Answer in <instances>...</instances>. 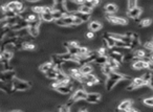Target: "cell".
I'll list each match as a JSON object with an SVG mask.
<instances>
[{
    "mask_svg": "<svg viewBox=\"0 0 153 112\" xmlns=\"http://www.w3.org/2000/svg\"><path fill=\"white\" fill-rule=\"evenodd\" d=\"M128 79H130V76H127L122 73H119V72L112 71L107 76V80H106L105 82L106 90L107 91L112 90L115 87V85H117L121 81H123V80H128Z\"/></svg>",
    "mask_w": 153,
    "mask_h": 112,
    "instance_id": "6da1fadb",
    "label": "cell"
},
{
    "mask_svg": "<svg viewBox=\"0 0 153 112\" xmlns=\"http://www.w3.org/2000/svg\"><path fill=\"white\" fill-rule=\"evenodd\" d=\"M12 85H13L14 90H17V91H26L31 88V84H29V82L16 79V78L12 81Z\"/></svg>",
    "mask_w": 153,
    "mask_h": 112,
    "instance_id": "7a4b0ae2",
    "label": "cell"
},
{
    "mask_svg": "<svg viewBox=\"0 0 153 112\" xmlns=\"http://www.w3.org/2000/svg\"><path fill=\"white\" fill-rule=\"evenodd\" d=\"M16 78V71L13 69L0 71V81L3 83H11Z\"/></svg>",
    "mask_w": 153,
    "mask_h": 112,
    "instance_id": "3957f363",
    "label": "cell"
},
{
    "mask_svg": "<svg viewBox=\"0 0 153 112\" xmlns=\"http://www.w3.org/2000/svg\"><path fill=\"white\" fill-rule=\"evenodd\" d=\"M51 87H53L54 89H56L60 94H63V96H65V94H69V93H71V91H72L71 83L68 84V85H58V83L56 82V83H54L53 85H51Z\"/></svg>",
    "mask_w": 153,
    "mask_h": 112,
    "instance_id": "277c9868",
    "label": "cell"
},
{
    "mask_svg": "<svg viewBox=\"0 0 153 112\" xmlns=\"http://www.w3.org/2000/svg\"><path fill=\"white\" fill-rule=\"evenodd\" d=\"M143 86H148V85H147L146 82L144 81V79L142 76H139V78H134L132 83L130 84L129 86H127L126 87V90L132 91V90H135V89H137V88H141Z\"/></svg>",
    "mask_w": 153,
    "mask_h": 112,
    "instance_id": "5b68a950",
    "label": "cell"
},
{
    "mask_svg": "<svg viewBox=\"0 0 153 112\" xmlns=\"http://www.w3.org/2000/svg\"><path fill=\"white\" fill-rule=\"evenodd\" d=\"M69 76H71V79H74V81L79 82V83H84V74L81 72L80 68H70L69 69Z\"/></svg>",
    "mask_w": 153,
    "mask_h": 112,
    "instance_id": "8992f818",
    "label": "cell"
},
{
    "mask_svg": "<svg viewBox=\"0 0 153 112\" xmlns=\"http://www.w3.org/2000/svg\"><path fill=\"white\" fill-rule=\"evenodd\" d=\"M106 19L109 23L111 24H117V25H127L128 24V21L125 18H122V17H117V16H112V15H107L106 16Z\"/></svg>",
    "mask_w": 153,
    "mask_h": 112,
    "instance_id": "52a82bcc",
    "label": "cell"
},
{
    "mask_svg": "<svg viewBox=\"0 0 153 112\" xmlns=\"http://www.w3.org/2000/svg\"><path fill=\"white\" fill-rule=\"evenodd\" d=\"M87 94H88V92H86L84 89H78V90L72 94L71 98L74 102H76V101H86Z\"/></svg>",
    "mask_w": 153,
    "mask_h": 112,
    "instance_id": "ba28073f",
    "label": "cell"
},
{
    "mask_svg": "<svg viewBox=\"0 0 153 112\" xmlns=\"http://www.w3.org/2000/svg\"><path fill=\"white\" fill-rule=\"evenodd\" d=\"M142 13H143V10H142L139 6H135L133 7V9H131V10H128V17L129 18H131V19H137L139 16L142 15Z\"/></svg>",
    "mask_w": 153,
    "mask_h": 112,
    "instance_id": "9c48e42d",
    "label": "cell"
},
{
    "mask_svg": "<svg viewBox=\"0 0 153 112\" xmlns=\"http://www.w3.org/2000/svg\"><path fill=\"white\" fill-rule=\"evenodd\" d=\"M87 103L89 104H97L101 101V94L100 93H88L86 98Z\"/></svg>",
    "mask_w": 153,
    "mask_h": 112,
    "instance_id": "30bf717a",
    "label": "cell"
},
{
    "mask_svg": "<svg viewBox=\"0 0 153 112\" xmlns=\"http://www.w3.org/2000/svg\"><path fill=\"white\" fill-rule=\"evenodd\" d=\"M104 10H105V12L107 13V14L112 15L117 12L119 7H117V5L114 4V3H107V4L105 5V7H104Z\"/></svg>",
    "mask_w": 153,
    "mask_h": 112,
    "instance_id": "8fae6325",
    "label": "cell"
},
{
    "mask_svg": "<svg viewBox=\"0 0 153 112\" xmlns=\"http://www.w3.org/2000/svg\"><path fill=\"white\" fill-rule=\"evenodd\" d=\"M132 104H133V102H132L131 100H125L121 103L120 105H119L117 109L121 110V111H127V110L129 109V108L132 106Z\"/></svg>",
    "mask_w": 153,
    "mask_h": 112,
    "instance_id": "7c38bea8",
    "label": "cell"
},
{
    "mask_svg": "<svg viewBox=\"0 0 153 112\" xmlns=\"http://www.w3.org/2000/svg\"><path fill=\"white\" fill-rule=\"evenodd\" d=\"M74 16L80 18L83 22H87L89 19H90L91 14H85V13H82V12H80V11H76V13H74Z\"/></svg>",
    "mask_w": 153,
    "mask_h": 112,
    "instance_id": "4fadbf2b",
    "label": "cell"
},
{
    "mask_svg": "<svg viewBox=\"0 0 153 112\" xmlns=\"http://www.w3.org/2000/svg\"><path fill=\"white\" fill-rule=\"evenodd\" d=\"M88 27H89L90 31H92L96 33V31H101L102 27H103V25H102V24H101L100 22H98V21H91L90 23H89Z\"/></svg>",
    "mask_w": 153,
    "mask_h": 112,
    "instance_id": "5bb4252c",
    "label": "cell"
},
{
    "mask_svg": "<svg viewBox=\"0 0 153 112\" xmlns=\"http://www.w3.org/2000/svg\"><path fill=\"white\" fill-rule=\"evenodd\" d=\"M108 59H109V57H108V56H100V55H99L98 57L94 59V61H93V62L96 63V64H98V65L103 66L104 64H106V63L108 62Z\"/></svg>",
    "mask_w": 153,
    "mask_h": 112,
    "instance_id": "9a60e30c",
    "label": "cell"
},
{
    "mask_svg": "<svg viewBox=\"0 0 153 112\" xmlns=\"http://www.w3.org/2000/svg\"><path fill=\"white\" fill-rule=\"evenodd\" d=\"M109 57L112 58V59H114L115 61H117L119 63H122L123 59H124V55H123V54L117 53V51H114V50H111V53H110Z\"/></svg>",
    "mask_w": 153,
    "mask_h": 112,
    "instance_id": "2e32d148",
    "label": "cell"
},
{
    "mask_svg": "<svg viewBox=\"0 0 153 112\" xmlns=\"http://www.w3.org/2000/svg\"><path fill=\"white\" fill-rule=\"evenodd\" d=\"M103 39H105V40L107 41L108 48H110V49H111V48L115 46V40L112 38V37L109 36V34H107V33L104 34V35H103Z\"/></svg>",
    "mask_w": 153,
    "mask_h": 112,
    "instance_id": "e0dca14e",
    "label": "cell"
},
{
    "mask_svg": "<svg viewBox=\"0 0 153 112\" xmlns=\"http://www.w3.org/2000/svg\"><path fill=\"white\" fill-rule=\"evenodd\" d=\"M80 70L81 72L84 74V76H86V74H89V73H92L93 71V67L89 64H84L80 67Z\"/></svg>",
    "mask_w": 153,
    "mask_h": 112,
    "instance_id": "ac0fdd59",
    "label": "cell"
},
{
    "mask_svg": "<svg viewBox=\"0 0 153 112\" xmlns=\"http://www.w3.org/2000/svg\"><path fill=\"white\" fill-rule=\"evenodd\" d=\"M40 19L43 20L45 22H51L54 21V17L51 13H41L40 14Z\"/></svg>",
    "mask_w": 153,
    "mask_h": 112,
    "instance_id": "d6986e66",
    "label": "cell"
},
{
    "mask_svg": "<svg viewBox=\"0 0 153 112\" xmlns=\"http://www.w3.org/2000/svg\"><path fill=\"white\" fill-rule=\"evenodd\" d=\"M27 29H29V34L31 35L33 38H36V37L39 36V33H40V29H39V27L37 26H31V25H29V27H27Z\"/></svg>",
    "mask_w": 153,
    "mask_h": 112,
    "instance_id": "ffe728a7",
    "label": "cell"
},
{
    "mask_svg": "<svg viewBox=\"0 0 153 112\" xmlns=\"http://www.w3.org/2000/svg\"><path fill=\"white\" fill-rule=\"evenodd\" d=\"M53 67H54V64H53V62L50 61V62L43 63V64L39 67V69H40V71H42V72H44V73H45L46 71H48V70H49L50 68H53Z\"/></svg>",
    "mask_w": 153,
    "mask_h": 112,
    "instance_id": "44dd1931",
    "label": "cell"
},
{
    "mask_svg": "<svg viewBox=\"0 0 153 112\" xmlns=\"http://www.w3.org/2000/svg\"><path fill=\"white\" fill-rule=\"evenodd\" d=\"M67 51L74 56H79L80 57V46H67Z\"/></svg>",
    "mask_w": 153,
    "mask_h": 112,
    "instance_id": "7402d4cb",
    "label": "cell"
},
{
    "mask_svg": "<svg viewBox=\"0 0 153 112\" xmlns=\"http://www.w3.org/2000/svg\"><path fill=\"white\" fill-rule=\"evenodd\" d=\"M107 64L109 65V66L111 67V68H112L113 70H115V69H117V68L120 67V64H121V63H119L117 61H115L114 59H112V58H110V57H109Z\"/></svg>",
    "mask_w": 153,
    "mask_h": 112,
    "instance_id": "603a6c76",
    "label": "cell"
},
{
    "mask_svg": "<svg viewBox=\"0 0 153 112\" xmlns=\"http://www.w3.org/2000/svg\"><path fill=\"white\" fill-rule=\"evenodd\" d=\"M51 14H53V17H54V21H55V20H58V19H61V18H63L65 15L63 12H61V11H59V10H56V9H54Z\"/></svg>",
    "mask_w": 153,
    "mask_h": 112,
    "instance_id": "cb8c5ba5",
    "label": "cell"
},
{
    "mask_svg": "<svg viewBox=\"0 0 153 112\" xmlns=\"http://www.w3.org/2000/svg\"><path fill=\"white\" fill-rule=\"evenodd\" d=\"M112 71H114V70H113L112 68H111V67H110L109 65L107 64V63H106V64H104L103 66H102V73H103L104 76H108Z\"/></svg>",
    "mask_w": 153,
    "mask_h": 112,
    "instance_id": "d4e9b609",
    "label": "cell"
},
{
    "mask_svg": "<svg viewBox=\"0 0 153 112\" xmlns=\"http://www.w3.org/2000/svg\"><path fill=\"white\" fill-rule=\"evenodd\" d=\"M153 76V71H151V70H149V71H146L145 73L142 76V78L144 79V81L146 82L147 85H149V83H150L151 79H152Z\"/></svg>",
    "mask_w": 153,
    "mask_h": 112,
    "instance_id": "484cf974",
    "label": "cell"
},
{
    "mask_svg": "<svg viewBox=\"0 0 153 112\" xmlns=\"http://www.w3.org/2000/svg\"><path fill=\"white\" fill-rule=\"evenodd\" d=\"M78 11H80V12L82 13H85V14H91V13H92V7L87 6V5L85 4H82L79 6V10Z\"/></svg>",
    "mask_w": 153,
    "mask_h": 112,
    "instance_id": "4316f807",
    "label": "cell"
},
{
    "mask_svg": "<svg viewBox=\"0 0 153 112\" xmlns=\"http://www.w3.org/2000/svg\"><path fill=\"white\" fill-rule=\"evenodd\" d=\"M23 49L25 50H34L35 48H36V45L35 44H33L31 42H29V41H24L23 42Z\"/></svg>",
    "mask_w": 153,
    "mask_h": 112,
    "instance_id": "83f0119b",
    "label": "cell"
},
{
    "mask_svg": "<svg viewBox=\"0 0 153 112\" xmlns=\"http://www.w3.org/2000/svg\"><path fill=\"white\" fill-rule=\"evenodd\" d=\"M2 57H3V59H5V60H7V61H11V60L13 59V54H14V51H10V50H3L2 53Z\"/></svg>",
    "mask_w": 153,
    "mask_h": 112,
    "instance_id": "f1b7e54d",
    "label": "cell"
},
{
    "mask_svg": "<svg viewBox=\"0 0 153 112\" xmlns=\"http://www.w3.org/2000/svg\"><path fill=\"white\" fill-rule=\"evenodd\" d=\"M151 24H152V19H151V18H145V19H143L141 21L139 25H141L142 27H148L150 26Z\"/></svg>",
    "mask_w": 153,
    "mask_h": 112,
    "instance_id": "f546056e",
    "label": "cell"
},
{
    "mask_svg": "<svg viewBox=\"0 0 153 112\" xmlns=\"http://www.w3.org/2000/svg\"><path fill=\"white\" fill-rule=\"evenodd\" d=\"M143 104L144 105L148 106V107H153V96L151 98H146L143 100Z\"/></svg>",
    "mask_w": 153,
    "mask_h": 112,
    "instance_id": "4dcf8cb0",
    "label": "cell"
},
{
    "mask_svg": "<svg viewBox=\"0 0 153 112\" xmlns=\"http://www.w3.org/2000/svg\"><path fill=\"white\" fill-rule=\"evenodd\" d=\"M7 9L10 11H15L17 9V5H18V1H11V2L6 3Z\"/></svg>",
    "mask_w": 153,
    "mask_h": 112,
    "instance_id": "1f68e13d",
    "label": "cell"
},
{
    "mask_svg": "<svg viewBox=\"0 0 153 112\" xmlns=\"http://www.w3.org/2000/svg\"><path fill=\"white\" fill-rule=\"evenodd\" d=\"M38 19V17H37V15L35 14V13H33V14H29V16L25 18V20H27L29 22H34V21H36V20Z\"/></svg>",
    "mask_w": 153,
    "mask_h": 112,
    "instance_id": "d6a6232c",
    "label": "cell"
},
{
    "mask_svg": "<svg viewBox=\"0 0 153 112\" xmlns=\"http://www.w3.org/2000/svg\"><path fill=\"white\" fill-rule=\"evenodd\" d=\"M144 47L148 49L149 51H153V41H148V42H145L144 43Z\"/></svg>",
    "mask_w": 153,
    "mask_h": 112,
    "instance_id": "836d02e7",
    "label": "cell"
},
{
    "mask_svg": "<svg viewBox=\"0 0 153 112\" xmlns=\"http://www.w3.org/2000/svg\"><path fill=\"white\" fill-rule=\"evenodd\" d=\"M59 111L60 112H69L70 111V107L67 104H63V105H61L60 107H59Z\"/></svg>",
    "mask_w": 153,
    "mask_h": 112,
    "instance_id": "e575fe53",
    "label": "cell"
},
{
    "mask_svg": "<svg viewBox=\"0 0 153 112\" xmlns=\"http://www.w3.org/2000/svg\"><path fill=\"white\" fill-rule=\"evenodd\" d=\"M31 12L40 15L41 13H43V6H33L31 7Z\"/></svg>",
    "mask_w": 153,
    "mask_h": 112,
    "instance_id": "d590c367",
    "label": "cell"
},
{
    "mask_svg": "<svg viewBox=\"0 0 153 112\" xmlns=\"http://www.w3.org/2000/svg\"><path fill=\"white\" fill-rule=\"evenodd\" d=\"M137 1L139 0H128V10H131L133 7L137 6Z\"/></svg>",
    "mask_w": 153,
    "mask_h": 112,
    "instance_id": "8d00e7d4",
    "label": "cell"
},
{
    "mask_svg": "<svg viewBox=\"0 0 153 112\" xmlns=\"http://www.w3.org/2000/svg\"><path fill=\"white\" fill-rule=\"evenodd\" d=\"M55 23L57 24L58 26H60V27H66V23L64 22V20L61 18V19H58V20H55Z\"/></svg>",
    "mask_w": 153,
    "mask_h": 112,
    "instance_id": "74e56055",
    "label": "cell"
},
{
    "mask_svg": "<svg viewBox=\"0 0 153 112\" xmlns=\"http://www.w3.org/2000/svg\"><path fill=\"white\" fill-rule=\"evenodd\" d=\"M4 16H5V18H13V17L17 16V14L14 12V11H10V10H9L7 12L4 13Z\"/></svg>",
    "mask_w": 153,
    "mask_h": 112,
    "instance_id": "f35d334b",
    "label": "cell"
},
{
    "mask_svg": "<svg viewBox=\"0 0 153 112\" xmlns=\"http://www.w3.org/2000/svg\"><path fill=\"white\" fill-rule=\"evenodd\" d=\"M88 51H89L88 47H85V46H80V57H81V56L86 55Z\"/></svg>",
    "mask_w": 153,
    "mask_h": 112,
    "instance_id": "ab89813d",
    "label": "cell"
},
{
    "mask_svg": "<svg viewBox=\"0 0 153 112\" xmlns=\"http://www.w3.org/2000/svg\"><path fill=\"white\" fill-rule=\"evenodd\" d=\"M98 54L100 56H107V48L106 47H100L98 49Z\"/></svg>",
    "mask_w": 153,
    "mask_h": 112,
    "instance_id": "60d3db41",
    "label": "cell"
},
{
    "mask_svg": "<svg viewBox=\"0 0 153 112\" xmlns=\"http://www.w3.org/2000/svg\"><path fill=\"white\" fill-rule=\"evenodd\" d=\"M74 16V15H72ZM83 23V21H82L80 18H78V17L74 16V25H80V24Z\"/></svg>",
    "mask_w": 153,
    "mask_h": 112,
    "instance_id": "b9f144b4",
    "label": "cell"
},
{
    "mask_svg": "<svg viewBox=\"0 0 153 112\" xmlns=\"http://www.w3.org/2000/svg\"><path fill=\"white\" fill-rule=\"evenodd\" d=\"M86 37L88 39H93L94 38V31H88V33L86 34Z\"/></svg>",
    "mask_w": 153,
    "mask_h": 112,
    "instance_id": "7bdbcfd3",
    "label": "cell"
},
{
    "mask_svg": "<svg viewBox=\"0 0 153 112\" xmlns=\"http://www.w3.org/2000/svg\"><path fill=\"white\" fill-rule=\"evenodd\" d=\"M66 1L67 0H54V3H55V4H64L65 5Z\"/></svg>",
    "mask_w": 153,
    "mask_h": 112,
    "instance_id": "ee69618b",
    "label": "cell"
},
{
    "mask_svg": "<svg viewBox=\"0 0 153 112\" xmlns=\"http://www.w3.org/2000/svg\"><path fill=\"white\" fill-rule=\"evenodd\" d=\"M70 1L74 2V3H76V4H78V5L84 4V0H70Z\"/></svg>",
    "mask_w": 153,
    "mask_h": 112,
    "instance_id": "f6af8a7d",
    "label": "cell"
},
{
    "mask_svg": "<svg viewBox=\"0 0 153 112\" xmlns=\"http://www.w3.org/2000/svg\"><path fill=\"white\" fill-rule=\"evenodd\" d=\"M0 10L2 11L3 13L7 12V11H9V9H7V4H2V5H0Z\"/></svg>",
    "mask_w": 153,
    "mask_h": 112,
    "instance_id": "bcb514c9",
    "label": "cell"
},
{
    "mask_svg": "<svg viewBox=\"0 0 153 112\" xmlns=\"http://www.w3.org/2000/svg\"><path fill=\"white\" fill-rule=\"evenodd\" d=\"M69 45H71V46H79V43L76 42V41H69Z\"/></svg>",
    "mask_w": 153,
    "mask_h": 112,
    "instance_id": "7dc6e473",
    "label": "cell"
},
{
    "mask_svg": "<svg viewBox=\"0 0 153 112\" xmlns=\"http://www.w3.org/2000/svg\"><path fill=\"white\" fill-rule=\"evenodd\" d=\"M99 4H100V0H92V5H93V7H94V6H98Z\"/></svg>",
    "mask_w": 153,
    "mask_h": 112,
    "instance_id": "c3c4849f",
    "label": "cell"
},
{
    "mask_svg": "<svg viewBox=\"0 0 153 112\" xmlns=\"http://www.w3.org/2000/svg\"><path fill=\"white\" fill-rule=\"evenodd\" d=\"M80 111H87V109H86V108H81V109H80Z\"/></svg>",
    "mask_w": 153,
    "mask_h": 112,
    "instance_id": "681fc988",
    "label": "cell"
},
{
    "mask_svg": "<svg viewBox=\"0 0 153 112\" xmlns=\"http://www.w3.org/2000/svg\"><path fill=\"white\" fill-rule=\"evenodd\" d=\"M29 2H35V1H38V0H26Z\"/></svg>",
    "mask_w": 153,
    "mask_h": 112,
    "instance_id": "f907efd6",
    "label": "cell"
},
{
    "mask_svg": "<svg viewBox=\"0 0 153 112\" xmlns=\"http://www.w3.org/2000/svg\"><path fill=\"white\" fill-rule=\"evenodd\" d=\"M152 41H153V38H152Z\"/></svg>",
    "mask_w": 153,
    "mask_h": 112,
    "instance_id": "816d5d0a",
    "label": "cell"
}]
</instances>
